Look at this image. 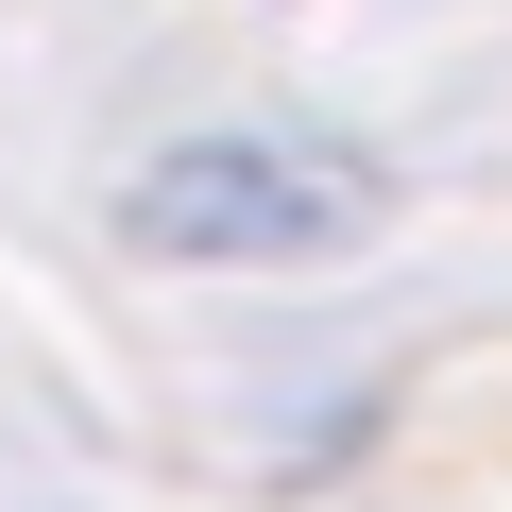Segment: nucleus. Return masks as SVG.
<instances>
[{"label": "nucleus", "mask_w": 512, "mask_h": 512, "mask_svg": "<svg viewBox=\"0 0 512 512\" xmlns=\"http://www.w3.org/2000/svg\"><path fill=\"white\" fill-rule=\"evenodd\" d=\"M120 222L137 256H188V274H308V256H359L393 222V188L342 137H171Z\"/></svg>", "instance_id": "f257e3e1"}]
</instances>
